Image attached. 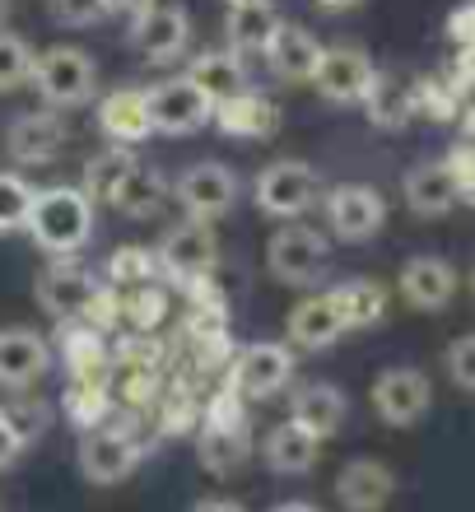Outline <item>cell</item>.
<instances>
[{"label": "cell", "mask_w": 475, "mask_h": 512, "mask_svg": "<svg viewBox=\"0 0 475 512\" xmlns=\"http://www.w3.org/2000/svg\"><path fill=\"white\" fill-rule=\"evenodd\" d=\"M24 229L42 252L75 256L94 233V201L84 196V187H47L33 196Z\"/></svg>", "instance_id": "6da1fadb"}, {"label": "cell", "mask_w": 475, "mask_h": 512, "mask_svg": "<svg viewBox=\"0 0 475 512\" xmlns=\"http://www.w3.org/2000/svg\"><path fill=\"white\" fill-rule=\"evenodd\" d=\"M196 457H201V466L210 475L243 471V461L252 457V429H247V415H243V396L233 387H224L210 401L205 429L196 438Z\"/></svg>", "instance_id": "7a4b0ae2"}, {"label": "cell", "mask_w": 475, "mask_h": 512, "mask_svg": "<svg viewBox=\"0 0 475 512\" xmlns=\"http://www.w3.org/2000/svg\"><path fill=\"white\" fill-rule=\"evenodd\" d=\"M33 89L47 108H84L98 89V66L94 56L80 52V47H47V52L33 61Z\"/></svg>", "instance_id": "3957f363"}, {"label": "cell", "mask_w": 475, "mask_h": 512, "mask_svg": "<svg viewBox=\"0 0 475 512\" xmlns=\"http://www.w3.org/2000/svg\"><path fill=\"white\" fill-rule=\"evenodd\" d=\"M257 210L271 219H299L322 201V177L313 163L303 159H280L271 168H261V177L252 182Z\"/></svg>", "instance_id": "277c9868"}, {"label": "cell", "mask_w": 475, "mask_h": 512, "mask_svg": "<svg viewBox=\"0 0 475 512\" xmlns=\"http://www.w3.org/2000/svg\"><path fill=\"white\" fill-rule=\"evenodd\" d=\"M159 270L163 275H173L182 289H191V284L210 280V270L219 266V243H215V229H210V219H182V224H173V229L163 233L159 243Z\"/></svg>", "instance_id": "5b68a950"}, {"label": "cell", "mask_w": 475, "mask_h": 512, "mask_svg": "<svg viewBox=\"0 0 475 512\" xmlns=\"http://www.w3.org/2000/svg\"><path fill=\"white\" fill-rule=\"evenodd\" d=\"M145 103H150V126L159 135H191L205 122H215V98L205 94L191 75H177V80L145 89Z\"/></svg>", "instance_id": "8992f818"}, {"label": "cell", "mask_w": 475, "mask_h": 512, "mask_svg": "<svg viewBox=\"0 0 475 512\" xmlns=\"http://www.w3.org/2000/svg\"><path fill=\"white\" fill-rule=\"evenodd\" d=\"M289 378H294V354L280 340L247 345V350H238V359L229 368V387L243 401H271V396H280L289 387Z\"/></svg>", "instance_id": "52a82bcc"}, {"label": "cell", "mask_w": 475, "mask_h": 512, "mask_svg": "<svg viewBox=\"0 0 475 512\" xmlns=\"http://www.w3.org/2000/svg\"><path fill=\"white\" fill-rule=\"evenodd\" d=\"M429 405H434V387L424 378L420 368H382L378 382H373V410H378L382 424H392V429H410V424H420L429 415Z\"/></svg>", "instance_id": "ba28073f"}, {"label": "cell", "mask_w": 475, "mask_h": 512, "mask_svg": "<svg viewBox=\"0 0 475 512\" xmlns=\"http://www.w3.org/2000/svg\"><path fill=\"white\" fill-rule=\"evenodd\" d=\"M326 224L340 243H368L373 233L387 224V201H382L378 187H364V182H345V187L326 191Z\"/></svg>", "instance_id": "9c48e42d"}, {"label": "cell", "mask_w": 475, "mask_h": 512, "mask_svg": "<svg viewBox=\"0 0 475 512\" xmlns=\"http://www.w3.org/2000/svg\"><path fill=\"white\" fill-rule=\"evenodd\" d=\"M326 256H331L326 233L285 219V229L275 233L271 247H266V266H271L275 280H285V284H313L326 270Z\"/></svg>", "instance_id": "30bf717a"}, {"label": "cell", "mask_w": 475, "mask_h": 512, "mask_svg": "<svg viewBox=\"0 0 475 512\" xmlns=\"http://www.w3.org/2000/svg\"><path fill=\"white\" fill-rule=\"evenodd\" d=\"M173 196L191 219H219V215H229L233 201H238V173L215 159L191 163L187 173L177 177Z\"/></svg>", "instance_id": "8fae6325"}, {"label": "cell", "mask_w": 475, "mask_h": 512, "mask_svg": "<svg viewBox=\"0 0 475 512\" xmlns=\"http://www.w3.org/2000/svg\"><path fill=\"white\" fill-rule=\"evenodd\" d=\"M140 466V443L131 429H84L80 443V471L89 485H122Z\"/></svg>", "instance_id": "7c38bea8"}, {"label": "cell", "mask_w": 475, "mask_h": 512, "mask_svg": "<svg viewBox=\"0 0 475 512\" xmlns=\"http://www.w3.org/2000/svg\"><path fill=\"white\" fill-rule=\"evenodd\" d=\"M373 61H368V52H359V47H326L322 61H317V94L326 98V103H336V108H350V103H364L368 84H373Z\"/></svg>", "instance_id": "4fadbf2b"}, {"label": "cell", "mask_w": 475, "mask_h": 512, "mask_svg": "<svg viewBox=\"0 0 475 512\" xmlns=\"http://www.w3.org/2000/svg\"><path fill=\"white\" fill-rule=\"evenodd\" d=\"M336 499L345 512H382L396 499V471L378 457H354L336 475Z\"/></svg>", "instance_id": "5bb4252c"}, {"label": "cell", "mask_w": 475, "mask_h": 512, "mask_svg": "<svg viewBox=\"0 0 475 512\" xmlns=\"http://www.w3.org/2000/svg\"><path fill=\"white\" fill-rule=\"evenodd\" d=\"M131 42H136L140 56H150V61H177V56L187 52L191 42V19L182 5H150V10L136 14V24H131Z\"/></svg>", "instance_id": "9a60e30c"}, {"label": "cell", "mask_w": 475, "mask_h": 512, "mask_svg": "<svg viewBox=\"0 0 475 512\" xmlns=\"http://www.w3.org/2000/svg\"><path fill=\"white\" fill-rule=\"evenodd\" d=\"M401 298H406L410 308L420 312H438L448 308L452 298H457V284H462V275H457V266L452 261H443V256H410L406 266H401Z\"/></svg>", "instance_id": "2e32d148"}, {"label": "cell", "mask_w": 475, "mask_h": 512, "mask_svg": "<svg viewBox=\"0 0 475 512\" xmlns=\"http://www.w3.org/2000/svg\"><path fill=\"white\" fill-rule=\"evenodd\" d=\"M47 368H52V345L38 331H28V326L0 331V387L5 391H28Z\"/></svg>", "instance_id": "e0dca14e"}, {"label": "cell", "mask_w": 475, "mask_h": 512, "mask_svg": "<svg viewBox=\"0 0 475 512\" xmlns=\"http://www.w3.org/2000/svg\"><path fill=\"white\" fill-rule=\"evenodd\" d=\"M345 331H350V322H345L336 294L303 298L299 308L289 312V322H285L289 350H326V345H336Z\"/></svg>", "instance_id": "ac0fdd59"}, {"label": "cell", "mask_w": 475, "mask_h": 512, "mask_svg": "<svg viewBox=\"0 0 475 512\" xmlns=\"http://www.w3.org/2000/svg\"><path fill=\"white\" fill-rule=\"evenodd\" d=\"M94 289H98V280L89 270L56 261V266H47L38 275V308L47 312L52 322H75V317H84Z\"/></svg>", "instance_id": "d6986e66"}, {"label": "cell", "mask_w": 475, "mask_h": 512, "mask_svg": "<svg viewBox=\"0 0 475 512\" xmlns=\"http://www.w3.org/2000/svg\"><path fill=\"white\" fill-rule=\"evenodd\" d=\"M401 196H406V205L420 219H438L462 201V182H457V173H452L448 159H434V163L410 168L406 182H401Z\"/></svg>", "instance_id": "ffe728a7"}, {"label": "cell", "mask_w": 475, "mask_h": 512, "mask_svg": "<svg viewBox=\"0 0 475 512\" xmlns=\"http://www.w3.org/2000/svg\"><path fill=\"white\" fill-rule=\"evenodd\" d=\"M5 149H10L14 163H52L66 149V122L56 117V108L24 112L5 131Z\"/></svg>", "instance_id": "44dd1931"}, {"label": "cell", "mask_w": 475, "mask_h": 512, "mask_svg": "<svg viewBox=\"0 0 475 512\" xmlns=\"http://www.w3.org/2000/svg\"><path fill=\"white\" fill-rule=\"evenodd\" d=\"M322 42L308 33V28L299 24H280L275 28L271 47H266V66L275 70V80H289V84H313L317 75V61H322Z\"/></svg>", "instance_id": "7402d4cb"}, {"label": "cell", "mask_w": 475, "mask_h": 512, "mask_svg": "<svg viewBox=\"0 0 475 512\" xmlns=\"http://www.w3.org/2000/svg\"><path fill=\"white\" fill-rule=\"evenodd\" d=\"M285 24L280 10H275V0H233L229 14H224V38L238 56H257L271 47L275 28Z\"/></svg>", "instance_id": "603a6c76"}, {"label": "cell", "mask_w": 475, "mask_h": 512, "mask_svg": "<svg viewBox=\"0 0 475 512\" xmlns=\"http://www.w3.org/2000/svg\"><path fill=\"white\" fill-rule=\"evenodd\" d=\"M98 131L108 135V145H140L150 126V103H145V89H117L98 103Z\"/></svg>", "instance_id": "cb8c5ba5"}, {"label": "cell", "mask_w": 475, "mask_h": 512, "mask_svg": "<svg viewBox=\"0 0 475 512\" xmlns=\"http://www.w3.org/2000/svg\"><path fill=\"white\" fill-rule=\"evenodd\" d=\"M215 122L224 135H238V140H266V135H275V126H280V108H275L271 98L243 89V94L215 103Z\"/></svg>", "instance_id": "d4e9b609"}, {"label": "cell", "mask_w": 475, "mask_h": 512, "mask_svg": "<svg viewBox=\"0 0 475 512\" xmlns=\"http://www.w3.org/2000/svg\"><path fill=\"white\" fill-rule=\"evenodd\" d=\"M317 452H322V438L303 429L299 419H285L266 433V466L275 475H308L317 466Z\"/></svg>", "instance_id": "484cf974"}, {"label": "cell", "mask_w": 475, "mask_h": 512, "mask_svg": "<svg viewBox=\"0 0 475 512\" xmlns=\"http://www.w3.org/2000/svg\"><path fill=\"white\" fill-rule=\"evenodd\" d=\"M345 415H350V401H345V391L331 387V382H313V387H303L299 396H294V410H289V419H299L308 433H317V438H336L340 424H345Z\"/></svg>", "instance_id": "4316f807"}, {"label": "cell", "mask_w": 475, "mask_h": 512, "mask_svg": "<svg viewBox=\"0 0 475 512\" xmlns=\"http://www.w3.org/2000/svg\"><path fill=\"white\" fill-rule=\"evenodd\" d=\"M61 350H66L70 378H108L112 350H108V340H103V331L89 326L84 317H75V326L66 322V331H61Z\"/></svg>", "instance_id": "83f0119b"}, {"label": "cell", "mask_w": 475, "mask_h": 512, "mask_svg": "<svg viewBox=\"0 0 475 512\" xmlns=\"http://www.w3.org/2000/svg\"><path fill=\"white\" fill-rule=\"evenodd\" d=\"M136 163H140V159L131 154V145H108V149H98L94 159L84 163V182H80L84 196H89L94 205H112Z\"/></svg>", "instance_id": "f1b7e54d"}, {"label": "cell", "mask_w": 475, "mask_h": 512, "mask_svg": "<svg viewBox=\"0 0 475 512\" xmlns=\"http://www.w3.org/2000/svg\"><path fill=\"white\" fill-rule=\"evenodd\" d=\"M364 108L368 117H373V126H382V131H401V126L415 117V89H410L406 80H396V75H373V84H368L364 94Z\"/></svg>", "instance_id": "f546056e"}, {"label": "cell", "mask_w": 475, "mask_h": 512, "mask_svg": "<svg viewBox=\"0 0 475 512\" xmlns=\"http://www.w3.org/2000/svg\"><path fill=\"white\" fill-rule=\"evenodd\" d=\"M187 75L201 84V89L215 98V103H224V98H233V94H243V89H247V66H243V56L233 52V47H229V52H205V56H196Z\"/></svg>", "instance_id": "4dcf8cb0"}, {"label": "cell", "mask_w": 475, "mask_h": 512, "mask_svg": "<svg viewBox=\"0 0 475 512\" xmlns=\"http://www.w3.org/2000/svg\"><path fill=\"white\" fill-rule=\"evenodd\" d=\"M340 303V312H345V322H350V331H364V326H378L382 317H387V289H382L378 280H345L331 289Z\"/></svg>", "instance_id": "1f68e13d"}, {"label": "cell", "mask_w": 475, "mask_h": 512, "mask_svg": "<svg viewBox=\"0 0 475 512\" xmlns=\"http://www.w3.org/2000/svg\"><path fill=\"white\" fill-rule=\"evenodd\" d=\"M66 415L75 429H98L112 410V391H108V378H70L66 387Z\"/></svg>", "instance_id": "d6a6232c"}, {"label": "cell", "mask_w": 475, "mask_h": 512, "mask_svg": "<svg viewBox=\"0 0 475 512\" xmlns=\"http://www.w3.org/2000/svg\"><path fill=\"white\" fill-rule=\"evenodd\" d=\"M0 424L19 438V447L38 443L42 433H47V424H52V410L38 401V396H24V391H14L10 401L0 405Z\"/></svg>", "instance_id": "836d02e7"}, {"label": "cell", "mask_w": 475, "mask_h": 512, "mask_svg": "<svg viewBox=\"0 0 475 512\" xmlns=\"http://www.w3.org/2000/svg\"><path fill=\"white\" fill-rule=\"evenodd\" d=\"M159 201H163V177L154 173V168H145V163H136L131 177L122 182V191H117L112 210H122V215H131V219H145L159 210Z\"/></svg>", "instance_id": "e575fe53"}, {"label": "cell", "mask_w": 475, "mask_h": 512, "mask_svg": "<svg viewBox=\"0 0 475 512\" xmlns=\"http://www.w3.org/2000/svg\"><path fill=\"white\" fill-rule=\"evenodd\" d=\"M122 317H131V326H136L140 336H150L154 326H163V317H168V289H163L159 280L136 284V289L122 298Z\"/></svg>", "instance_id": "d590c367"}, {"label": "cell", "mask_w": 475, "mask_h": 512, "mask_svg": "<svg viewBox=\"0 0 475 512\" xmlns=\"http://www.w3.org/2000/svg\"><path fill=\"white\" fill-rule=\"evenodd\" d=\"M108 284H117V289H136V284L154 280V270H159V256L145 252V247H117V252L108 256Z\"/></svg>", "instance_id": "8d00e7d4"}, {"label": "cell", "mask_w": 475, "mask_h": 512, "mask_svg": "<svg viewBox=\"0 0 475 512\" xmlns=\"http://www.w3.org/2000/svg\"><path fill=\"white\" fill-rule=\"evenodd\" d=\"M33 61H38L33 47H28L19 33H5V28H0V94L33 80Z\"/></svg>", "instance_id": "74e56055"}, {"label": "cell", "mask_w": 475, "mask_h": 512, "mask_svg": "<svg viewBox=\"0 0 475 512\" xmlns=\"http://www.w3.org/2000/svg\"><path fill=\"white\" fill-rule=\"evenodd\" d=\"M33 196H38V191L28 187L19 173H0V233L24 229L28 210H33Z\"/></svg>", "instance_id": "f35d334b"}, {"label": "cell", "mask_w": 475, "mask_h": 512, "mask_svg": "<svg viewBox=\"0 0 475 512\" xmlns=\"http://www.w3.org/2000/svg\"><path fill=\"white\" fill-rule=\"evenodd\" d=\"M448 378L457 382L462 391H475V336H457L448 345Z\"/></svg>", "instance_id": "ab89813d"}, {"label": "cell", "mask_w": 475, "mask_h": 512, "mask_svg": "<svg viewBox=\"0 0 475 512\" xmlns=\"http://www.w3.org/2000/svg\"><path fill=\"white\" fill-rule=\"evenodd\" d=\"M52 14L61 19V24L89 28V24H98V19L108 14V5H103V0H52Z\"/></svg>", "instance_id": "60d3db41"}, {"label": "cell", "mask_w": 475, "mask_h": 512, "mask_svg": "<svg viewBox=\"0 0 475 512\" xmlns=\"http://www.w3.org/2000/svg\"><path fill=\"white\" fill-rule=\"evenodd\" d=\"M452 38H457V42H475V5H466V10L452 14Z\"/></svg>", "instance_id": "b9f144b4"}, {"label": "cell", "mask_w": 475, "mask_h": 512, "mask_svg": "<svg viewBox=\"0 0 475 512\" xmlns=\"http://www.w3.org/2000/svg\"><path fill=\"white\" fill-rule=\"evenodd\" d=\"M19 452H24V447H19V438H14V433L5 429V424H0V471H10Z\"/></svg>", "instance_id": "7bdbcfd3"}, {"label": "cell", "mask_w": 475, "mask_h": 512, "mask_svg": "<svg viewBox=\"0 0 475 512\" xmlns=\"http://www.w3.org/2000/svg\"><path fill=\"white\" fill-rule=\"evenodd\" d=\"M103 5H108V14H131L136 19L140 10H150L154 0H103Z\"/></svg>", "instance_id": "ee69618b"}, {"label": "cell", "mask_w": 475, "mask_h": 512, "mask_svg": "<svg viewBox=\"0 0 475 512\" xmlns=\"http://www.w3.org/2000/svg\"><path fill=\"white\" fill-rule=\"evenodd\" d=\"M191 512H247L243 503H233V499H201Z\"/></svg>", "instance_id": "f6af8a7d"}, {"label": "cell", "mask_w": 475, "mask_h": 512, "mask_svg": "<svg viewBox=\"0 0 475 512\" xmlns=\"http://www.w3.org/2000/svg\"><path fill=\"white\" fill-rule=\"evenodd\" d=\"M317 10H331V14H340V10H354L359 0H313Z\"/></svg>", "instance_id": "bcb514c9"}, {"label": "cell", "mask_w": 475, "mask_h": 512, "mask_svg": "<svg viewBox=\"0 0 475 512\" xmlns=\"http://www.w3.org/2000/svg\"><path fill=\"white\" fill-rule=\"evenodd\" d=\"M275 512H317V508H313V503H280Z\"/></svg>", "instance_id": "7dc6e473"}, {"label": "cell", "mask_w": 475, "mask_h": 512, "mask_svg": "<svg viewBox=\"0 0 475 512\" xmlns=\"http://www.w3.org/2000/svg\"><path fill=\"white\" fill-rule=\"evenodd\" d=\"M5 14H10V0H0V24H5Z\"/></svg>", "instance_id": "c3c4849f"}, {"label": "cell", "mask_w": 475, "mask_h": 512, "mask_svg": "<svg viewBox=\"0 0 475 512\" xmlns=\"http://www.w3.org/2000/svg\"><path fill=\"white\" fill-rule=\"evenodd\" d=\"M471 289H475V270H471Z\"/></svg>", "instance_id": "681fc988"}]
</instances>
